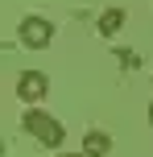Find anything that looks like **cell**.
<instances>
[{
	"instance_id": "7a4b0ae2",
	"label": "cell",
	"mask_w": 153,
	"mask_h": 157,
	"mask_svg": "<svg viewBox=\"0 0 153 157\" xmlns=\"http://www.w3.org/2000/svg\"><path fill=\"white\" fill-rule=\"evenodd\" d=\"M17 37H21V46H29V50H46L50 37H54V25H50L46 17H25V21L17 25Z\"/></svg>"
},
{
	"instance_id": "5b68a950",
	"label": "cell",
	"mask_w": 153,
	"mask_h": 157,
	"mask_svg": "<svg viewBox=\"0 0 153 157\" xmlns=\"http://www.w3.org/2000/svg\"><path fill=\"white\" fill-rule=\"evenodd\" d=\"M108 149H112V136H108V132H87V136H83V153H87V157H104Z\"/></svg>"
},
{
	"instance_id": "3957f363",
	"label": "cell",
	"mask_w": 153,
	"mask_h": 157,
	"mask_svg": "<svg viewBox=\"0 0 153 157\" xmlns=\"http://www.w3.org/2000/svg\"><path fill=\"white\" fill-rule=\"evenodd\" d=\"M50 78L41 71H21V78H17V95H21V103H37L41 95H46Z\"/></svg>"
},
{
	"instance_id": "6da1fadb",
	"label": "cell",
	"mask_w": 153,
	"mask_h": 157,
	"mask_svg": "<svg viewBox=\"0 0 153 157\" xmlns=\"http://www.w3.org/2000/svg\"><path fill=\"white\" fill-rule=\"evenodd\" d=\"M21 128H25L29 136H37L46 149H58V145L66 141V128L58 124L54 116H46L41 108H29V112H25V116H21Z\"/></svg>"
},
{
	"instance_id": "8992f818",
	"label": "cell",
	"mask_w": 153,
	"mask_h": 157,
	"mask_svg": "<svg viewBox=\"0 0 153 157\" xmlns=\"http://www.w3.org/2000/svg\"><path fill=\"white\" fill-rule=\"evenodd\" d=\"M62 157H87V153H62Z\"/></svg>"
},
{
	"instance_id": "277c9868",
	"label": "cell",
	"mask_w": 153,
	"mask_h": 157,
	"mask_svg": "<svg viewBox=\"0 0 153 157\" xmlns=\"http://www.w3.org/2000/svg\"><path fill=\"white\" fill-rule=\"evenodd\" d=\"M124 21H128V17H124V8H108V13L99 17V33H104V37H116V33L124 29Z\"/></svg>"
},
{
	"instance_id": "52a82bcc",
	"label": "cell",
	"mask_w": 153,
	"mask_h": 157,
	"mask_svg": "<svg viewBox=\"0 0 153 157\" xmlns=\"http://www.w3.org/2000/svg\"><path fill=\"white\" fill-rule=\"evenodd\" d=\"M149 124H153V103H149Z\"/></svg>"
}]
</instances>
